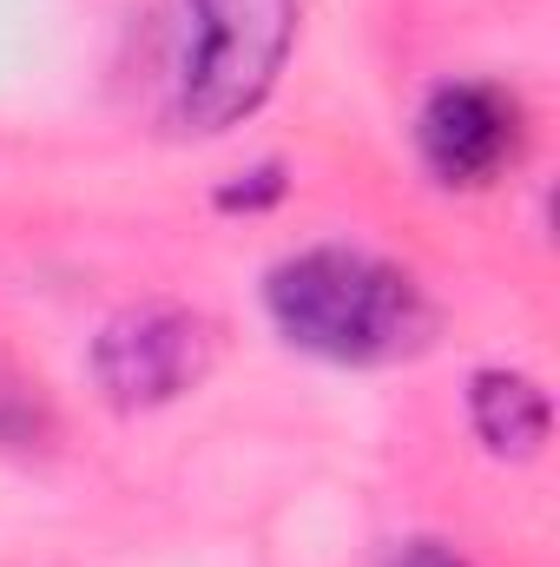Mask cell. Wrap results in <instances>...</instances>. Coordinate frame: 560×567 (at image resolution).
I'll return each instance as SVG.
<instances>
[{
    "label": "cell",
    "mask_w": 560,
    "mask_h": 567,
    "mask_svg": "<svg viewBox=\"0 0 560 567\" xmlns=\"http://www.w3.org/2000/svg\"><path fill=\"white\" fill-rule=\"evenodd\" d=\"M265 317L290 350L336 370L409 363L435 343V303L396 258L363 245H303L265 271Z\"/></svg>",
    "instance_id": "cell-1"
},
{
    "label": "cell",
    "mask_w": 560,
    "mask_h": 567,
    "mask_svg": "<svg viewBox=\"0 0 560 567\" xmlns=\"http://www.w3.org/2000/svg\"><path fill=\"white\" fill-rule=\"evenodd\" d=\"M185 47L172 73V126L218 140L265 113L297 47V0H178Z\"/></svg>",
    "instance_id": "cell-2"
},
{
    "label": "cell",
    "mask_w": 560,
    "mask_h": 567,
    "mask_svg": "<svg viewBox=\"0 0 560 567\" xmlns=\"http://www.w3.org/2000/svg\"><path fill=\"white\" fill-rule=\"evenodd\" d=\"M86 370H93V390L120 416L165 410L218 370V323L185 303H133L100 323Z\"/></svg>",
    "instance_id": "cell-3"
},
{
    "label": "cell",
    "mask_w": 560,
    "mask_h": 567,
    "mask_svg": "<svg viewBox=\"0 0 560 567\" xmlns=\"http://www.w3.org/2000/svg\"><path fill=\"white\" fill-rule=\"evenodd\" d=\"M528 152V113L495 80H442L416 113V158L442 192H488Z\"/></svg>",
    "instance_id": "cell-4"
},
{
    "label": "cell",
    "mask_w": 560,
    "mask_h": 567,
    "mask_svg": "<svg viewBox=\"0 0 560 567\" xmlns=\"http://www.w3.org/2000/svg\"><path fill=\"white\" fill-rule=\"evenodd\" d=\"M468 429L495 462H535L554 435V403H548L541 377L488 363L468 377Z\"/></svg>",
    "instance_id": "cell-5"
},
{
    "label": "cell",
    "mask_w": 560,
    "mask_h": 567,
    "mask_svg": "<svg viewBox=\"0 0 560 567\" xmlns=\"http://www.w3.org/2000/svg\"><path fill=\"white\" fill-rule=\"evenodd\" d=\"M283 192H290L283 165H278V158H258V165L231 172V178H225V185L211 192V205H218V212H245V218H251V212H271Z\"/></svg>",
    "instance_id": "cell-6"
},
{
    "label": "cell",
    "mask_w": 560,
    "mask_h": 567,
    "mask_svg": "<svg viewBox=\"0 0 560 567\" xmlns=\"http://www.w3.org/2000/svg\"><path fill=\"white\" fill-rule=\"evenodd\" d=\"M40 435V410H33V396L0 370V449H27Z\"/></svg>",
    "instance_id": "cell-7"
},
{
    "label": "cell",
    "mask_w": 560,
    "mask_h": 567,
    "mask_svg": "<svg viewBox=\"0 0 560 567\" xmlns=\"http://www.w3.org/2000/svg\"><path fill=\"white\" fill-rule=\"evenodd\" d=\"M390 567H468V555H455L448 542H428V535H422V542H403V548L390 555Z\"/></svg>",
    "instance_id": "cell-8"
}]
</instances>
